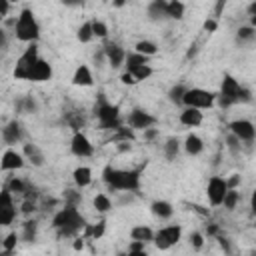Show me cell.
Returning a JSON list of instances; mask_svg holds the SVG:
<instances>
[{
	"instance_id": "6da1fadb",
	"label": "cell",
	"mask_w": 256,
	"mask_h": 256,
	"mask_svg": "<svg viewBox=\"0 0 256 256\" xmlns=\"http://www.w3.org/2000/svg\"><path fill=\"white\" fill-rule=\"evenodd\" d=\"M102 180L110 190L120 192H138L140 188V170H124L106 164L102 170Z\"/></svg>"
},
{
	"instance_id": "7a4b0ae2",
	"label": "cell",
	"mask_w": 256,
	"mask_h": 256,
	"mask_svg": "<svg viewBox=\"0 0 256 256\" xmlns=\"http://www.w3.org/2000/svg\"><path fill=\"white\" fill-rule=\"evenodd\" d=\"M52 226L58 232V236L70 238L86 228V218L80 214L76 206H64L52 216Z\"/></svg>"
},
{
	"instance_id": "3957f363",
	"label": "cell",
	"mask_w": 256,
	"mask_h": 256,
	"mask_svg": "<svg viewBox=\"0 0 256 256\" xmlns=\"http://www.w3.org/2000/svg\"><path fill=\"white\" fill-rule=\"evenodd\" d=\"M14 34L20 42H28V44H36V40L40 38V24L30 8H24L16 18Z\"/></svg>"
},
{
	"instance_id": "277c9868",
	"label": "cell",
	"mask_w": 256,
	"mask_h": 256,
	"mask_svg": "<svg viewBox=\"0 0 256 256\" xmlns=\"http://www.w3.org/2000/svg\"><path fill=\"white\" fill-rule=\"evenodd\" d=\"M94 114H96V118H98L100 128H104V130H118V128L122 126L118 106L106 102V98H104L102 94L98 96V104H96V108H94Z\"/></svg>"
},
{
	"instance_id": "5b68a950",
	"label": "cell",
	"mask_w": 256,
	"mask_h": 256,
	"mask_svg": "<svg viewBox=\"0 0 256 256\" xmlns=\"http://www.w3.org/2000/svg\"><path fill=\"white\" fill-rule=\"evenodd\" d=\"M216 102V94L204 88H186L182 104L186 108H196V110H204V108H212Z\"/></svg>"
},
{
	"instance_id": "8992f818",
	"label": "cell",
	"mask_w": 256,
	"mask_h": 256,
	"mask_svg": "<svg viewBox=\"0 0 256 256\" xmlns=\"http://www.w3.org/2000/svg\"><path fill=\"white\" fill-rule=\"evenodd\" d=\"M240 88H242V84L234 76L224 74L222 84H220V94L216 96L218 102H220V106L222 108H228L232 104H240Z\"/></svg>"
},
{
	"instance_id": "52a82bcc",
	"label": "cell",
	"mask_w": 256,
	"mask_h": 256,
	"mask_svg": "<svg viewBox=\"0 0 256 256\" xmlns=\"http://www.w3.org/2000/svg\"><path fill=\"white\" fill-rule=\"evenodd\" d=\"M182 238V226L180 224H170V226H164L160 228L158 232H154V246L158 250H170L172 246H176Z\"/></svg>"
},
{
	"instance_id": "ba28073f",
	"label": "cell",
	"mask_w": 256,
	"mask_h": 256,
	"mask_svg": "<svg viewBox=\"0 0 256 256\" xmlns=\"http://www.w3.org/2000/svg\"><path fill=\"white\" fill-rule=\"evenodd\" d=\"M18 216V210L14 206V196L12 192L4 186L0 190V226H10Z\"/></svg>"
},
{
	"instance_id": "9c48e42d",
	"label": "cell",
	"mask_w": 256,
	"mask_h": 256,
	"mask_svg": "<svg viewBox=\"0 0 256 256\" xmlns=\"http://www.w3.org/2000/svg\"><path fill=\"white\" fill-rule=\"evenodd\" d=\"M38 58H40V56H38V48H36V44H30V46L20 54V58H18V62H16L14 78H16V80H26L28 70L32 68V64H34Z\"/></svg>"
},
{
	"instance_id": "30bf717a",
	"label": "cell",
	"mask_w": 256,
	"mask_h": 256,
	"mask_svg": "<svg viewBox=\"0 0 256 256\" xmlns=\"http://www.w3.org/2000/svg\"><path fill=\"white\" fill-rule=\"evenodd\" d=\"M228 192V186H226V180L222 176H212L208 180V186H206V196H208V202L212 206H222V200Z\"/></svg>"
},
{
	"instance_id": "8fae6325",
	"label": "cell",
	"mask_w": 256,
	"mask_h": 256,
	"mask_svg": "<svg viewBox=\"0 0 256 256\" xmlns=\"http://www.w3.org/2000/svg\"><path fill=\"white\" fill-rule=\"evenodd\" d=\"M126 122H128V126L132 130H142L144 132V130H148V128H152L156 124V118L150 112L142 110V108H134V110H130Z\"/></svg>"
},
{
	"instance_id": "7c38bea8",
	"label": "cell",
	"mask_w": 256,
	"mask_h": 256,
	"mask_svg": "<svg viewBox=\"0 0 256 256\" xmlns=\"http://www.w3.org/2000/svg\"><path fill=\"white\" fill-rule=\"evenodd\" d=\"M228 128H230V134L236 136L240 142H252L254 136H256V128H254V124H252L250 120H246V118L232 120V122L228 124Z\"/></svg>"
},
{
	"instance_id": "4fadbf2b",
	"label": "cell",
	"mask_w": 256,
	"mask_h": 256,
	"mask_svg": "<svg viewBox=\"0 0 256 256\" xmlns=\"http://www.w3.org/2000/svg\"><path fill=\"white\" fill-rule=\"evenodd\" d=\"M70 150L78 158H88L94 154V144L90 142V138L84 132H74L72 140H70Z\"/></svg>"
},
{
	"instance_id": "5bb4252c",
	"label": "cell",
	"mask_w": 256,
	"mask_h": 256,
	"mask_svg": "<svg viewBox=\"0 0 256 256\" xmlns=\"http://www.w3.org/2000/svg\"><path fill=\"white\" fill-rule=\"evenodd\" d=\"M50 78H52V66L44 58H38L26 76V80H30V82H48Z\"/></svg>"
},
{
	"instance_id": "9a60e30c",
	"label": "cell",
	"mask_w": 256,
	"mask_h": 256,
	"mask_svg": "<svg viewBox=\"0 0 256 256\" xmlns=\"http://www.w3.org/2000/svg\"><path fill=\"white\" fill-rule=\"evenodd\" d=\"M102 54H104V58L108 60V64H110L112 68H120V66L124 64V60H126L124 48H122L120 44H116V42H108V44L102 48Z\"/></svg>"
},
{
	"instance_id": "2e32d148",
	"label": "cell",
	"mask_w": 256,
	"mask_h": 256,
	"mask_svg": "<svg viewBox=\"0 0 256 256\" xmlns=\"http://www.w3.org/2000/svg\"><path fill=\"white\" fill-rule=\"evenodd\" d=\"M24 164H26L24 156H22L20 152L12 150V148H8V150L2 154V158H0V170H4V172L20 170V168H24Z\"/></svg>"
},
{
	"instance_id": "e0dca14e",
	"label": "cell",
	"mask_w": 256,
	"mask_h": 256,
	"mask_svg": "<svg viewBox=\"0 0 256 256\" xmlns=\"http://www.w3.org/2000/svg\"><path fill=\"white\" fill-rule=\"evenodd\" d=\"M2 140H4L8 146H12V144H16V142L22 140V126H20L18 120H10V122L2 128Z\"/></svg>"
},
{
	"instance_id": "ac0fdd59",
	"label": "cell",
	"mask_w": 256,
	"mask_h": 256,
	"mask_svg": "<svg viewBox=\"0 0 256 256\" xmlns=\"http://www.w3.org/2000/svg\"><path fill=\"white\" fill-rule=\"evenodd\" d=\"M72 84H74V86H92V84H94V76H92V70L88 68V64H80V66L74 70Z\"/></svg>"
},
{
	"instance_id": "d6986e66",
	"label": "cell",
	"mask_w": 256,
	"mask_h": 256,
	"mask_svg": "<svg viewBox=\"0 0 256 256\" xmlns=\"http://www.w3.org/2000/svg\"><path fill=\"white\" fill-rule=\"evenodd\" d=\"M22 156H24V160H28L32 166H44V154H42V150H40L36 144H32V142H26V144H24Z\"/></svg>"
},
{
	"instance_id": "ffe728a7",
	"label": "cell",
	"mask_w": 256,
	"mask_h": 256,
	"mask_svg": "<svg viewBox=\"0 0 256 256\" xmlns=\"http://www.w3.org/2000/svg\"><path fill=\"white\" fill-rule=\"evenodd\" d=\"M180 124L188 126V128H196L202 124V112L196 108H184L180 112Z\"/></svg>"
},
{
	"instance_id": "44dd1931",
	"label": "cell",
	"mask_w": 256,
	"mask_h": 256,
	"mask_svg": "<svg viewBox=\"0 0 256 256\" xmlns=\"http://www.w3.org/2000/svg\"><path fill=\"white\" fill-rule=\"evenodd\" d=\"M182 146H184V152L190 154V156H198L204 150V142H202V138L198 134H188Z\"/></svg>"
},
{
	"instance_id": "7402d4cb",
	"label": "cell",
	"mask_w": 256,
	"mask_h": 256,
	"mask_svg": "<svg viewBox=\"0 0 256 256\" xmlns=\"http://www.w3.org/2000/svg\"><path fill=\"white\" fill-rule=\"evenodd\" d=\"M72 180H74V184H76L78 188H86V186L92 182V170H90L88 166H78V168H74V172H72Z\"/></svg>"
},
{
	"instance_id": "603a6c76",
	"label": "cell",
	"mask_w": 256,
	"mask_h": 256,
	"mask_svg": "<svg viewBox=\"0 0 256 256\" xmlns=\"http://www.w3.org/2000/svg\"><path fill=\"white\" fill-rule=\"evenodd\" d=\"M150 210H152V214L158 216L160 220H166V218H170V216L174 214L172 204L166 202V200H154V202L150 204Z\"/></svg>"
},
{
	"instance_id": "cb8c5ba5",
	"label": "cell",
	"mask_w": 256,
	"mask_h": 256,
	"mask_svg": "<svg viewBox=\"0 0 256 256\" xmlns=\"http://www.w3.org/2000/svg\"><path fill=\"white\" fill-rule=\"evenodd\" d=\"M130 236H132V240H138V242L148 244V242H152V238H154V230H152L150 226L140 224V226H134V228L130 230Z\"/></svg>"
},
{
	"instance_id": "d4e9b609",
	"label": "cell",
	"mask_w": 256,
	"mask_h": 256,
	"mask_svg": "<svg viewBox=\"0 0 256 256\" xmlns=\"http://www.w3.org/2000/svg\"><path fill=\"white\" fill-rule=\"evenodd\" d=\"M166 0H154V2H150L148 4V16H150V20H162V18H166Z\"/></svg>"
},
{
	"instance_id": "484cf974",
	"label": "cell",
	"mask_w": 256,
	"mask_h": 256,
	"mask_svg": "<svg viewBox=\"0 0 256 256\" xmlns=\"http://www.w3.org/2000/svg\"><path fill=\"white\" fill-rule=\"evenodd\" d=\"M82 232H84V236H82V238L100 240V238L104 236V232H106V222H104V220H100L98 224H86V228H84Z\"/></svg>"
},
{
	"instance_id": "4316f807",
	"label": "cell",
	"mask_w": 256,
	"mask_h": 256,
	"mask_svg": "<svg viewBox=\"0 0 256 256\" xmlns=\"http://www.w3.org/2000/svg\"><path fill=\"white\" fill-rule=\"evenodd\" d=\"M186 12V4L180 2V0H170L166 4V18H174V20H180Z\"/></svg>"
},
{
	"instance_id": "83f0119b",
	"label": "cell",
	"mask_w": 256,
	"mask_h": 256,
	"mask_svg": "<svg viewBox=\"0 0 256 256\" xmlns=\"http://www.w3.org/2000/svg\"><path fill=\"white\" fill-rule=\"evenodd\" d=\"M134 52H136V54H142V56H146V58H150V56H154V54L158 52V46H156L152 40H138L136 46H134Z\"/></svg>"
},
{
	"instance_id": "f1b7e54d",
	"label": "cell",
	"mask_w": 256,
	"mask_h": 256,
	"mask_svg": "<svg viewBox=\"0 0 256 256\" xmlns=\"http://www.w3.org/2000/svg\"><path fill=\"white\" fill-rule=\"evenodd\" d=\"M36 234H38V222L36 220H26L22 224V240L24 242H34L36 240Z\"/></svg>"
},
{
	"instance_id": "f546056e",
	"label": "cell",
	"mask_w": 256,
	"mask_h": 256,
	"mask_svg": "<svg viewBox=\"0 0 256 256\" xmlns=\"http://www.w3.org/2000/svg\"><path fill=\"white\" fill-rule=\"evenodd\" d=\"M180 140L178 138H168L166 142H164V156L168 158V160H176V156L180 154Z\"/></svg>"
},
{
	"instance_id": "4dcf8cb0",
	"label": "cell",
	"mask_w": 256,
	"mask_h": 256,
	"mask_svg": "<svg viewBox=\"0 0 256 256\" xmlns=\"http://www.w3.org/2000/svg\"><path fill=\"white\" fill-rule=\"evenodd\" d=\"M126 72V70H124ZM152 66L150 64H140V66H136V68H132V70H128V74H132V78L136 80V82H140V80H148L150 76H152Z\"/></svg>"
},
{
	"instance_id": "1f68e13d",
	"label": "cell",
	"mask_w": 256,
	"mask_h": 256,
	"mask_svg": "<svg viewBox=\"0 0 256 256\" xmlns=\"http://www.w3.org/2000/svg\"><path fill=\"white\" fill-rule=\"evenodd\" d=\"M16 108H18V112H22V114H34L36 108H38V104H36V100H34L32 96H22V98L16 102Z\"/></svg>"
},
{
	"instance_id": "d6a6232c",
	"label": "cell",
	"mask_w": 256,
	"mask_h": 256,
	"mask_svg": "<svg viewBox=\"0 0 256 256\" xmlns=\"http://www.w3.org/2000/svg\"><path fill=\"white\" fill-rule=\"evenodd\" d=\"M66 122L70 128H74V132H80V128H84V124H86V118L82 112H68Z\"/></svg>"
},
{
	"instance_id": "836d02e7",
	"label": "cell",
	"mask_w": 256,
	"mask_h": 256,
	"mask_svg": "<svg viewBox=\"0 0 256 256\" xmlns=\"http://www.w3.org/2000/svg\"><path fill=\"white\" fill-rule=\"evenodd\" d=\"M94 210L96 212H100V214H106L108 210H112V202H110V198L106 196V194H96L94 196Z\"/></svg>"
},
{
	"instance_id": "e575fe53",
	"label": "cell",
	"mask_w": 256,
	"mask_h": 256,
	"mask_svg": "<svg viewBox=\"0 0 256 256\" xmlns=\"http://www.w3.org/2000/svg\"><path fill=\"white\" fill-rule=\"evenodd\" d=\"M140 64H148V58H146V56H142V54H136V52L126 54V60H124L126 72H128V70H132V68H136V66H140Z\"/></svg>"
},
{
	"instance_id": "d590c367",
	"label": "cell",
	"mask_w": 256,
	"mask_h": 256,
	"mask_svg": "<svg viewBox=\"0 0 256 256\" xmlns=\"http://www.w3.org/2000/svg\"><path fill=\"white\" fill-rule=\"evenodd\" d=\"M254 36H256V28L250 26V24L248 26H240L238 32H236V40L238 42H252Z\"/></svg>"
},
{
	"instance_id": "8d00e7d4",
	"label": "cell",
	"mask_w": 256,
	"mask_h": 256,
	"mask_svg": "<svg viewBox=\"0 0 256 256\" xmlns=\"http://www.w3.org/2000/svg\"><path fill=\"white\" fill-rule=\"evenodd\" d=\"M112 140L114 142H132L134 140V130L132 128H126V126H120L118 130H114Z\"/></svg>"
},
{
	"instance_id": "74e56055",
	"label": "cell",
	"mask_w": 256,
	"mask_h": 256,
	"mask_svg": "<svg viewBox=\"0 0 256 256\" xmlns=\"http://www.w3.org/2000/svg\"><path fill=\"white\" fill-rule=\"evenodd\" d=\"M76 38H78L82 44H86V42H90V40L94 38V34H92V22H90V20H88V22H84V24L78 28Z\"/></svg>"
},
{
	"instance_id": "f35d334b",
	"label": "cell",
	"mask_w": 256,
	"mask_h": 256,
	"mask_svg": "<svg viewBox=\"0 0 256 256\" xmlns=\"http://www.w3.org/2000/svg\"><path fill=\"white\" fill-rule=\"evenodd\" d=\"M238 202H240V192L238 190H228L226 196H224V200H222V206L226 210H234L238 206Z\"/></svg>"
},
{
	"instance_id": "ab89813d",
	"label": "cell",
	"mask_w": 256,
	"mask_h": 256,
	"mask_svg": "<svg viewBox=\"0 0 256 256\" xmlns=\"http://www.w3.org/2000/svg\"><path fill=\"white\" fill-rule=\"evenodd\" d=\"M184 92H186V86H182V84L172 86V88L168 90V98H170V102H174V104H182Z\"/></svg>"
},
{
	"instance_id": "60d3db41",
	"label": "cell",
	"mask_w": 256,
	"mask_h": 256,
	"mask_svg": "<svg viewBox=\"0 0 256 256\" xmlns=\"http://www.w3.org/2000/svg\"><path fill=\"white\" fill-rule=\"evenodd\" d=\"M82 202V194L78 190H64V206H78Z\"/></svg>"
},
{
	"instance_id": "b9f144b4",
	"label": "cell",
	"mask_w": 256,
	"mask_h": 256,
	"mask_svg": "<svg viewBox=\"0 0 256 256\" xmlns=\"http://www.w3.org/2000/svg\"><path fill=\"white\" fill-rule=\"evenodd\" d=\"M16 244H18V234H16V232H10L8 236H4L0 248H2L4 252H14V250H16Z\"/></svg>"
},
{
	"instance_id": "7bdbcfd3",
	"label": "cell",
	"mask_w": 256,
	"mask_h": 256,
	"mask_svg": "<svg viewBox=\"0 0 256 256\" xmlns=\"http://www.w3.org/2000/svg\"><path fill=\"white\" fill-rule=\"evenodd\" d=\"M92 22V34L96 38H106L108 36V26L102 20H90Z\"/></svg>"
},
{
	"instance_id": "ee69618b",
	"label": "cell",
	"mask_w": 256,
	"mask_h": 256,
	"mask_svg": "<svg viewBox=\"0 0 256 256\" xmlns=\"http://www.w3.org/2000/svg\"><path fill=\"white\" fill-rule=\"evenodd\" d=\"M226 146H228V150H230L232 154H238V152H240V140H238L236 136H232V134H228Z\"/></svg>"
},
{
	"instance_id": "f6af8a7d",
	"label": "cell",
	"mask_w": 256,
	"mask_h": 256,
	"mask_svg": "<svg viewBox=\"0 0 256 256\" xmlns=\"http://www.w3.org/2000/svg\"><path fill=\"white\" fill-rule=\"evenodd\" d=\"M190 244H192L194 250H200V248L204 246V236H202L200 232H192V234H190Z\"/></svg>"
},
{
	"instance_id": "bcb514c9",
	"label": "cell",
	"mask_w": 256,
	"mask_h": 256,
	"mask_svg": "<svg viewBox=\"0 0 256 256\" xmlns=\"http://www.w3.org/2000/svg\"><path fill=\"white\" fill-rule=\"evenodd\" d=\"M224 180H226L228 190H236L240 184V174H230V178H224Z\"/></svg>"
},
{
	"instance_id": "7dc6e473",
	"label": "cell",
	"mask_w": 256,
	"mask_h": 256,
	"mask_svg": "<svg viewBox=\"0 0 256 256\" xmlns=\"http://www.w3.org/2000/svg\"><path fill=\"white\" fill-rule=\"evenodd\" d=\"M216 28H218V20H216V18H208V20L204 22V30H206V32H216Z\"/></svg>"
},
{
	"instance_id": "c3c4849f",
	"label": "cell",
	"mask_w": 256,
	"mask_h": 256,
	"mask_svg": "<svg viewBox=\"0 0 256 256\" xmlns=\"http://www.w3.org/2000/svg\"><path fill=\"white\" fill-rule=\"evenodd\" d=\"M120 80H122V84H128V86L136 84V80H134L132 74H128V72H122V74H120Z\"/></svg>"
},
{
	"instance_id": "681fc988",
	"label": "cell",
	"mask_w": 256,
	"mask_h": 256,
	"mask_svg": "<svg viewBox=\"0 0 256 256\" xmlns=\"http://www.w3.org/2000/svg\"><path fill=\"white\" fill-rule=\"evenodd\" d=\"M36 208H34V200H26L24 204H22V212L24 214H30V212H34Z\"/></svg>"
},
{
	"instance_id": "f907efd6",
	"label": "cell",
	"mask_w": 256,
	"mask_h": 256,
	"mask_svg": "<svg viewBox=\"0 0 256 256\" xmlns=\"http://www.w3.org/2000/svg\"><path fill=\"white\" fill-rule=\"evenodd\" d=\"M8 10H10V2H8V0H0V18L6 16Z\"/></svg>"
},
{
	"instance_id": "816d5d0a",
	"label": "cell",
	"mask_w": 256,
	"mask_h": 256,
	"mask_svg": "<svg viewBox=\"0 0 256 256\" xmlns=\"http://www.w3.org/2000/svg\"><path fill=\"white\" fill-rule=\"evenodd\" d=\"M158 136V130L156 128H148V130H144V138L146 140H154Z\"/></svg>"
},
{
	"instance_id": "f5cc1de1",
	"label": "cell",
	"mask_w": 256,
	"mask_h": 256,
	"mask_svg": "<svg viewBox=\"0 0 256 256\" xmlns=\"http://www.w3.org/2000/svg\"><path fill=\"white\" fill-rule=\"evenodd\" d=\"M206 232H208L210 236H220V228H218L216 224H208V228H206Z\"/></svg>"
},
{
	"instance_id": "db71d44e",
	"label": "cell",
	"mask_w": 256,
	"mask_h": 256,
	"mask_svg": "<svg viewBox=\"0 0 256 256\" xmlns=\"http://www.w3.org/2000/svg\"><path fill=\"white\" fill-rule=\"evenodd\" d=\"M144 246H146L144 242H138V240H132V244L128 246V252H130V250H144Z\"/></svg>"
},
{
	"instance_id": "11a10c76",
	"label": "cell",
	"mask_w": 256,
	"mask_h": 256,
	"mask_svg": "<svg viewBox=\"0 0 256 256\" xmlns=\"http://www.w3.org/2000/svg\"><path fill=\"white\" fill-rule=\"evenodd\" d=\"M72 246H74V250H82V248H84V238H82V236L74 238V244H72Z\"/></svg>"
},
{
	"instance_id": "9f6ffc18",
	"label": "cell",
	"mask_w": 256,
	"mask_h": 256,
	"mask_svg": "<svg viewBox=\"0 0 256 256\" xmlns=\"http://www.w3.org/2000/svg\"><path fill=\"white\" fill-rule=\"evenodd\" d=\"M126 256H148V252L146 250H130V252H126Z\"/></svg>"
},
{
	"instance_id": "6f0895ef",
	"label": "cell",
	"mask_w": 256,
	"mask_h": 256,
	"mask_svg": "<svg viewBox=\"0 0 256 256\" xmlns=\"http://www.w3.org/2000/svg\"><path fill=\"white\" fill-rule=\"evenodd\" d=\"M248 14H250V16L254 18V14H256V2H252V4L248 6Z\"/></svg>"
},
{
	"instance_id": "680465c9",
	"label": "cell",
	"mask_w": 256,
	"mask_h": 256,
	"mask_svg": "<svg viewBox=\"0 0 256 256\" xmlns=\"http://www.w3.org/2000/svg\"><path fill=\"white\" fill-rule=\"evenodd\" d=\"M6 44V34H4V30H2V26H0V48Z\"/></svg>"
},
{
	"instance_id": "91938a15",
	"label": "cell",
	"mask_w": 256,
	"mask_h": 256,
	"mask_svg": "<svg viewBox=\"0 0 256 256\" xmlns=\"http://www.w3.org/2000/svg\"><path fill=\"white\" fill-rule=\"evenodd\" d=\"M118 256H126V254H118Z\"/></svg>"
},
{
	"instance_id": "94428289",
	"label": "cell",
	"mask_w": 256,
	"mask_h": 256,
	"mask_svg": "<svg viewBox=\"0 0 256 256\" xmlns=\"http://www.w3.org/2000/svg\"><path fill=\"white\" fill-rule=\"evenodd\" d=\"M0 244H2V240H0Z\"/></svg>"
}]
</instances>
